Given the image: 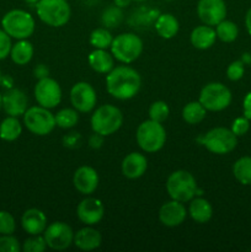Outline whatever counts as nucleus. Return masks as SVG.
Returning <instances> with one entry per match:
<instances>
[{
    "instance_id": "f257e3e1",
    "label": "nucleus",
    "mask_w": 251,
    "mask_h": 252,
    "mask_svg": "<svg viewBox=\"0 0 251 252\" xmlns=\"http://www.w3.org/2000/svg\"><path fill=\"white\" fill-rule=\"evenodd\" d=\"M140 86L142 78L130 66H116L106 76V90L117 100H130L139 93Z\"/></svg>"
},
{
    "instance_id": "f03ea898",
    "label": "nucleus",
    "mask_w": 251,
    "mask_h": 252,
    "mask_svg": "<svg viewBox=\"0 0 251 252\" xmlns=\"http://www.w3.org/2000/svg\"><path fill=\"white\" fill-rule=\"evenodd\" d=\"M2 30L11 38L27 39L33 34L36 22L32 15L25 10L14 9L4 15L1 20Z\"/></svg>"
},
{
    "instance_id": "7ed1b4c3",
    "label": "nucleus",
    "mask_w": 251,
    "mask_h": 252,
    "mask_svg": "<svg viewBox=\"0 0 251 252\" xmlns=\"http://www.w3.org/2000/svg\"><path fill=\"white\" fill-rule=\"evenodd\" d=\"M36 12L42 22L51 27H62L71 16L70 5L66 0H38Z\"/></svg>"
},
{
    "instance_id": "20e7f679",
    "label": "nucleus",
    "mask_w": 251,
    "mask_h": 252,
    "mask_svg": "<svg viewBox=\"0 0 251 252\" xmlns=\"http://www.w3.org/2000/svg\"><path fill=\"white\" fill-rule=\"evenodd\" d=\"M135 138L140 149L145 153H157L165 145L166 130L161 123L149 118L138 126Z\"/></svg>"
},
{
    "instance_id": "39448f33",
    "label": "nucleus",
    "mask_w": 251,
    "mask_h": 252,
    "mask_svg": "<svg viewBox=\"0 0 251 252\" xmlns=\"http://www.w3.org/2000/svg\"><path fill=\"white\" fill-rule=\"evenodd\" d=\"M123 125V115L113 105H102L91 116V128L95 133L107 137L117 132Z\"/></svg>"
},
{
    "instance_id": "423d86ee",
    "label": "nucleus",
    "mask_w": 251,
    "mask_h": 252,
    "mask_svg": "<svg viewBox=\"0 0 251 252\" xmlns=\"http://www.w3.org/2000/svg\"><path fill=\"white\" fill-rule=\"evenodd\" d=\"M197 182L193 175L186 170H177L169 176L166 191L171 199L185 203L189 202L197 194Z\"/></svg>"
},
{
    "instance_id": "0eeeda50",
    "label": "nucleus",
    "mask_w": 251,
    "mask_h": 252,
    "mask_svg": "<svg viewBox=\"0 0 251 252\" xmlns=\"http://www.w3.org/2000/svg\"><path fill=\"white\" fill-rule=\"evenodd\" d=\"M111 53L113 58L125 64L133 63L143 52V41L139 36L130 32L121 33L113 38L111 44Z\"/></svg>"
},
{
    "instance_id": "6e6552de",
    "label": "nucleus",
    "mask_w": 251,
    "mask_h": 252,
    "mask_svg": "<svg viewBox=\"0 0 251 252\" xmlns=\"http://www.w3.org/2000/svg\"><path fill=\"white\" fill-rule=\"evenodd\" d=\"M201 144L213 154L224 155L233 152L238 144V137L233 130L224 127H217L208 130L202 137Z\"/></svg>"
},
{
    "instance_id": "1a4fd4ad",
    "label": "nucleus",
    "mask_w": 251,
    "mask_h": 252,
    "mask_svg": "<svg viewBox=\"0 0 251 252\" xmlns=\"http://www.w3.org/2000/svg\"><path fill=\"white\" fill-rule=\"evenodd\" d=\"M231 91L221 83H209L199 93L198 101L207 111L219 112L231 103Z\"/></svg>"
},
{
    "instance_id": "9d476101",
    "label": "nucleus",
    "mask_w": 251,
    "mask_h": 252,
    "mask_svg": "<svg viewBox=\"0 0 251 252\" xmlns=\"http://www.w3.org/2000/svg\"><path fill=\"white\" fill-rule=\"evenodd\" d=\"M24 123L27 129L36 135H47L56 128V117L49 108L32 106L24 113Z\"/></svg>"
},
{
    "instance_id": "9b49d317",
    "label": "nucleus",
    "mask_w": 251,
    "mask_h": 252,
    "mask_svg": "<svg viewBox=\"0 0 251 252\" xmlns=\"http://www.w3.org/2000/svg\"><path fill=\"white\" fill-rule=\"evenodd\" d=\"M43 238L49 249L63 251L74 243V231L68 224L54 221L47 225L46 230L43 231Z\"/></svg>"
},
{
    "instance_id": "f8f14e48",
    "label": "nucleus",
    "mask_w": 251,
    "mask_h": 252,
    "mask_svg": "<svg viewBox=\"0 0 251 252\" xmlns=\"http://www.w3.org/2000/svg\"><path fill=\"white\" fill-rule=\"evenodd\" d=\"M34 98L39 106L46 108H53L61 103L62 89L58 81L54 79L47 78L39 79L34 86Z\"/></svg>"
},
{
    "instance_id": "ddd939ff",
    "label": "nucleus",
    "mask_w": 251,
    "mask_h": 252,
    "mask_svg": "<svg viewBox=\"0 0 251 252\" xmlns=\"http://www.w3.org/2000/svg\"><path fill=\"white\" fill-rule=\"evenodd\" d=\"M70 102L78 112H91L97 102L95 89L89 83L79 81L70 90Z\"/></svg>"
},
{
    "instance_id": "4468645a",
    "label": "nucleus",
    "mask_w": 251,
    "mask_h": 252,
    "mask_svg": "<svg viewBox=\"0 0 251 252\" xmlns=\"http://www.w3.org/2000/svg\"><path fill=\"white\" fill-rule=\"evenodd\" d=\"M197 15L204 25L217 26L226 16V4L224 0H198Z\"/></svg>"
},
{
    "instance_id": "2eb2a0df",
    "label": "nucleus",
    "mask_w": 251,
    "mask_h": 252,
    "mask_svg": "<svg viewBox=\"0 0 251 252\" xmlns=\"http://www.w3.org/2000/svg\"><path fill=\"white\" fill-rule=\"evenodd\" d=\"M76 214L81 223L93 226L102 220L105 216V207L100 199L88 197L78 204Z\"/></svg>"
},
{
    "instance_id": "dca6fc26",
    "label": "nucleus",
    "mask_w": 251,
    "mask_h": 252,
    "mask_svg": "<svg viewBox=\"0 0 251 252\" xmlns=\"http://www.w3.org/2000/svg\"><path fill=\"white\" fill-rule=\"evenodd\" d=\"M73 184L76 191L80 192L81 194L94 193L98 186V174L94 167L84 165L80 166L73 176Z\"/></svg>"
},
{
    "instance_id": "f3484780",
    "label": "nucleus",
    "mask_w": 251,
    "mask_h": 252,
    "mask_svg": "<svg viewBox=\"0 0 251 252\" xmlns=\"http://www.w3.org/2000/svg\"><path fill=\"white\" fill-rule=\"evenodd\" d=\"M27 105H29V98L26 94L20 89L11 88L2 95V110L6 115L14 117L24 116L27 110Z\"/></svg>"
},
{
    "instance_id": "a211bd4d",
    "label": "nucleus",
    "mask_w": 251,
    "mask_h": 252,
    "mask_svg": "<svg viewBox=\"0 0 251 252\" xmlns=\"http://www.w3.org/2000/svg\"><path fill=\"white\" fill-rule=\"evenodd\" d=\"M187 217V211L182 202L172 201L166 202L161 206L159 211V219L165 226L175 228L181 225Z\"/></svg>"
},
{
    "instance_id": "6ab92c4d",
    "label": "nucleus",
    "mask_w": 251,
    "mask_h": 252,
    "mask_svg": "<svg viewBox=\"0 0 251 252\" xmlns=\"http://www.w3.org/2000/svg\"><path fill=\"white\" fill-rule=\"evenodd\" d=\"M122 174L125 175L127 179L135 180L142 177L145 174L148 169V160L145 155L140 154V153H130L127 157L123 159L122 165Z\"/></svg>"
},
{
    "instance_id": "aec40b11",
    "label": "nucleus",
    "mask_w": 251,
    "mask_h": 252,
    "mask_svg": "<svg viewBox=\"0 0 251 252\" xmlns=\"http://www.w3.org/2000/svg\"><path fill=\"white\" fill-rule=\"evenodd\" d=\"M22 229L29 235H41L47 228V217L41 209H27L21 218Z\"/></svg>"
},
{
    "instance_id": "412c9836",
    "label": "nucleus",
    "mask_w": 251,
    "mask_h": 252,
    "mask_svg": "<svg viewBox=\"0 0 251 252\" xmlns=\"http://www.w3.org/2000/svg\"><path fill=\"white\" fill-rule=\"evenodd\" d=\"M102 243V236L96 229L90 225L80 229L74 234V245L83 251H93L100 248Z\"/></svg>"
},
{
    "instance_id": "4be33fe9",
    "label": "nucleus",
    "mask_w": 251,
    "mask_h": 252,
    "mask_svg": "<svg viewBox=\"0 0 251 252\" xmlns=\"http://www.w3.org/2000/svg\"><path fill=\"white\" fill-rule=\"evenodd\" d=\"M112 53H108L106 49H96L91 52L88 57L89 65L93 70L100 74H108L115 68V61H113Z\"/></svg>"
},
{
    "instance_id": "5701e85b",
    "label": "nucleus",
    "mask_w": 251,
    "mask_h": 252,
    "mask_svg": "<svg viewBox=\"0 0 251 252\" xmlns=\"http://www.w3.org/2000/svg\"><path fill=\"white\" fill-rule=\"evenodd\" d=\"M217 39L216 30L212 29V26L203 25V26H197L192 30L189 41L192 46L197 49H208L214 44Z\"/></svg>"
},
{
    "instance_id": "b1692460",
    "label": "nucleus",
    "mask_w": 251,
    "mask_h": 252,
    "mask_svg": "<svg viewBox=\"0 0 251 252\" xmlns=\"http://www.w3.org/2000/svg\"><path fill=\"white\" fill-rule=\"evenodd\" d=\"M154 27L155 31L157 32V34L161 38L170 39L176 36L177 32H179L180 25L174 15L165 12V14H159V16L157 17L154 22Z\"/></svg>"
},
{
    "instance_id": "393cba45",
    "label": "nucleus",
    "mask_w": 251,
    "mask_h": 252,
    "mask_svg": "<svg viewBox=\"0 0 251 252\" xmlns=\"http://www.w3.org/2000/svg\"><path fill=\"white\" fill-rule=\"evenodd\" d=\"M160 12L157 10L150 7H139L134 10L129 17V25L133 29L147 30L152 25H154L155 20L159 16Z\"/></svg>"
},
{
    "instance_id": "a878e982",
    "label": "nucleus",
    "mask_w": 251,
    "mask_h": 252,
    "mask_svg": "<svg viewBox=\"0 0 251 252\" xmlns=\"http://www.w3.org/2000/svg\"><path fill=\"white\" fill-rule=\"evenodd\" d=\"M188 213L194 221L199 224H204L209 221L213 216L212 204L204 198H192L189 203Z\"/></svg>"
},
{
    "instance_id": "bb28decb",
    "label": "nucleus",
    "mask_w": 251,
    "mask_h": 252,
    "mask_svg": "<svg viewBox=\"0 0 251 252\" xmlns=\"http://www.w3.org/2000/svg\"><path fill=\"white\" fill-rule=\"evenodd\" d=\"M33 52L34 49L31 42H29L27 39H19V42L12 44L10 57L17 65H26L27 63L31 62Z\"/></svg>"
},
{
    "instance_id": "cd10ccee",
    "label": "nucleus",
    "mask_w": 251,
    "mask_h": 252,
    "mask_svg": "<svg viewBox=\"0 0 251 252\" xmlns=\"http://www.w3.org/2000/svg\"><path fill=\"white\" fill-rule=\"evenodd\" d=\"M22 126L17 117L9 116L0 123V138L5 142H14L21 135Z\"/></svg>"
},
{
    "instance_id": "c85d7f7f",
    "label": "nucleus",
    "mask_w": 251,
    "mask_h": 252,
    "mask_svg": "<svg viewBox=\"0 0 251 252\" xmlns=\"http://www.w3.org/2000/svg\"><path fill=\"white\" fill-rule=\"evenodd\" d=\"M207 115V110L202 106L199 101H192L188 102L182 110V118L188 125H197L202 122Z\"/></svg>"
},
{
    "instance_id": "c756f323",
    "label": "nucleus",
    "mask_w": 251,
    "mask_h": 252,
    "mask_svg": "<svg viewBox=\"0 0 251 252\" xmlns=\"http://www.w3.org/2000/svg\"><path fill=\"white\" fill-rule=\"evenodd\" d=\"M234 177L245 186H251V157H243L233 166Z\"/></svg>"
},
{
    "instance_id": "7c9ffc66",
    "label": "nucleus",
    "mask_w": 251,
    "mask_h": 252,
    "mask_svg": "<svg viewBox=\"0 0 251 252\" xmlns=\"http://www.w3.org/2000/svg\"><path fill=\"white\" fill-rule=\"evenodd\" d=\"M125 20V14L122 11V7L117 5H110L106 7L101 15V24L106 29H116L120 26Z\"/></svg>"
},
{
    "instance_id": "2f4dec72",
    "label": "nucleus",
    "mask_w": 251,
    "mask_h": 252,
    "mask_svg": "<svg viewBox=\"0 0 251 252\" xmlns=\"http://www.w3.org/2000/svg\"><path fill=\"white\" fill-rule=\"evenodd\" d=\"M216 33L217 38L220 39L221 42L230 43V42H234L238 38L239 29L236 26V24H234L233 21H229V20L224 19L223 21H220L216 26Z\"/></svg>"
},
{
    "instance_id": "473e14b6",
    "label": "nucleus",
    "mask_w": 251,
    "mask_h": 252,
    "mask_svg": "<svg viewBox=\"0 0 251 252\" xmlns=\"http://www.w3.org/2000/svg\"><path fill=\"white\" fill-rule=\"evenodd\" d=\"M113 37L108 29L98 27L95 29L90 34V44L96 49H107L112 44Z\"/></svg>"
},
{
    "instance_id": "72a5a7b5",
    "label": "nucleus",
    "mask_w": 251,
    "mask_h": 252,
    "mask_svg": "<svg viewBox=\"0 0 251 252\" xmlns=\"http://www.w3.org/2000/svg\"><path fill=\"white\" fill-rule=\"evenodd\" d=\"M56 117V125L63 129L73 128L78 123L79 115L75 108H63L54 115Z\"/></svg>"
},
{
    "instance_id": "f704fd0d",
    "label": "nucleus",
    "mask_w": 251,
    "mask_h": 252,
    "mask_svg": "<svg viewBox=\"0 0 251 252\" xmlns=\"http://www.w3.org/2000/svg\"><path fill=\"white\" fill-rule=\"evenodd\" d=\"M170 115V108L165 101H155L149 107V118L157 122L162 123L167 120Z\"/></svg>"
},
{
    "instance_id": "c9c22d12",
    "label": "nucleus",
    "mask_w": 251,
    "mask_h": 252,
    "mask_svg": "<svg viewBox=\"0 0 251 252\" xmlns=\"http://www.w3.org/2000/svg\"><path fill=\"white\" fill-rule=\"evenodd\" d=\"M46 249V240L42 235H31L22 245V250L25 252H43Z\"/></svg>"
},
{
    "instance_id": "e433bc0d",
    "label": "nucleus",
    "mask_w": 251,
    "mask_h": 252,
    "mask_svg": "<svg viewBox=\"0 0 251 252\" xmlns=\"http://www.w3.org/2000/svg\"><path fill=\"white\" fill-rule=\"evenodd\" d=\"M16 229L15 218L6 211H0V235H11Z\"/></svg>"
},
{
    "instance_id": "4c0bfd02",
    "label": "nucleus",
    "mask_w": 251,
    "mask_h": 252,
    "mask_svg": "<svg viewBox=\"0 0 251 252\" xmlns=\"http://www.w3.org/2000/svg\"><path fill=\"white\" fill-rule=\"evenodd\" d=\"M21 250L19 240L11 235H0V252H19Z\"/></svg>"
},
{
    "instance_id": "58836bf2",
    "label": "nucleus",
    "mask_w": 251,
    "mask_h": 252,
    "mask_svg": "<svg viewBox=\"0 0 251 252\" xmlns=\"http://www.w3.org/2000/svg\"><path fill=\"white\" fill-rule=\"evenodd\" d=\"M245 64L241 61H234L233 63L229 64L228 69H226V76L229 80L231 81H238L240 80L245 73Z\"/></svg>"
},
{
    "instance_id": "ea45409f",
    "label": "nucleus",
    "mask_w": 251,
    "mask_h": 252,
    "mask_svg": "<svg viewBox=\"0 0 251 252\" xmlns=\"http://www.w3.org/2000/svg\"><path fill=\"white\" fill-rule=\"evenodd\" d=\"M11 47V37L4 30L0 29V61H2L7 56H10Z\"/></svg>"
},
{
    "instance_id": "a19ab883",
    "label": "nucleus",
    "mask_w": 251,
    "mask_h": 252,
    "mask_svg": "<svg viewBox=\"0 0 251 252\" xmlns=\"http://www.w3.org/2000/svg\"><path fill=\"white\" fill-rule=\"evenodd\" d=\"M249 128H250V122H249L246 117L236 118L233 122V125H231V130H233V133L236 137H241V135L246 134Z\"/></svg>"
},
{
    "instance_id": "79ce46f5",
    "label": "nucleus",
    "mask_w": 251,
    "mask_h": 252,
    "mask_svg": "<svg viewBox=\"0 0 251 252\" xmlns=\"http://www.w3.org/2000/svg\"><path fill=\"white\" fill-rule=\"evenodd\" d=\"M81 142H83V138H81L80 133L78 132H70L63 137V145L69 149L79 148L81 145Z\"/></svg>"
},
{
    "instance_id": "37998d69",
    "label": "nucleus",
    "mask_w": 251,
    "mask_h": 252,
    "mask_svg": "<svg viewBox=\"0 0 251 252\" xmlns=\"http://www.w3.org/2000/svg\"><path fill=\"white\" fill-rule=\"evenodd\" d=\"M103 144V135L98 134V133L94 132V134L90 135L89 138V147L93 149H100Z\"/></svg>"
},
{
    "instance_id": "c03bdc74",
    "label": "nucleus",
    "mask_w": 251,
    "mask_h": 252,
    "mask_svg": "<svg viewBox=\"0 0 251 252\" xmlns=\"http://www.w3.org/2000/svg\"><path fill=\"white\" fill-rule=\"evenodd\" d=\"M243 108H244V117H246L249 121H250L251 120V91L246 94V96L244 97Z\"/></svg>"
},
{
    "instance_id": "a18cd8bd",
    "label": "nucleus",
    "mask_w": 251,
    "mask_h": 252,
    "mask_svg": "<svg viewBox=\"0 0 251 252\" xmlns=\"http://www.w3.org/2000/svg\"><path fill=\"white\" fill-rule=\"evenodd\" d=\"M33 73H34V76L39 80V79H43V78H47V76H49V69L47 68L44 64H38V65L34 68Z\"/></svg>"
},
{
    "instance_id": "49530a36",
    "label": "nucleus",
    "mask_w": 251,
    "mask_h": 252,
    "mask_svg": "<svg viewBox=\"0 0 251 252\" xmlns=\"http://www.w3.org/2000/svg\"><path fill=\"white\" fill-rule=\"evenodd\" d=\"M245 26H246V30H248L249 34H250V36H251V7L248 10V12H246Z\"/></svg>"
},
{
    "instance_id": "de8ad7c7",
    "label": "nucleus",
    "mask_w": 251,
    "mask_h": 252,
    "mask_svg": "<svg viewBox=\"0 0 251 252\" xmlns=\"http://www.w3.org/2000/svg\"><path fill=\"white\" fill-rule=\"evenodd\" d=\"M132 1H133V0H113L115 5H117V6L122 7V9H123V7L128 6V5H129Z\"/></svg>"
},
{
    "instance_id": "09e8293b",
    "label": "nucleus",
    "mask_w": 251,
    "mask_h": 252,
    "mask_svg": "<svg viewBox=\"0 0 251 252\" xmlns=\"http://www.w3.org/2000/svg\"><path fill=\"white\" fill-rule=\"evenodd\" d=\"M241 62H243L244 64H251V53H244Z\"/></svg>"
},
{
    "instance_id": "8fccbe9b",
    "label": "nucleus",
    "mask_w": 251,
    "mask_h": 252,
    "mask_svg": "<svg viewBox=\"0 0 251 252\" xmlns=\"http://www.w3.org/2000/svg\"><path fill=\"white\" fill-rule=\"evenodd\" d=\"M25 2H27V4H36L37 1H38V0H24Z\"/></svg>"
},
{
    "instance_id": "3c124183",
    "label": "nucleus",
    "mask_w": 251,
    "mask_h": 252,
    "mask_svg": "<svg viewBox=\"0 0 251 252\" xmlns=\"http://www.w3.org/2000/svg\"><path fill=\"white\" fill-rule=\"evenodd\" d=\"M1 108H2V95L0 94V110H1Z\"/></svg>"
},
{
    "instance_id": "603ef678",
    "label": "nucleus",
    "mask_w": 251,
    "mask_h": 252,
    "mask_svg": "<svg viewBox=\"0 0 251 252\" xmlns=\"http://www.w3.org/2000/svg\"><path fill=\"white\" fill-rule=\"evenodd\" d=\"M133 1H139V2H142V1H147V0H133Z\"/></svg>"
},
{
    "instance_id": "864d4df0",
    "label": "nucleus",
    "mask_w": 251,
    "mask_h": 252,
    "mask_svg": "<svg viewBox=\"0 0 251 252\" xmlns=\"http://www.w3.org/2000/svg\"><path fill=\"white\" fill-rule=\"evenodd\" d=\"M1 78H2V75H1V70H0V81H1Z\"/></svg>"
},
{
    "instance_id": "5fc2aeb1",
    "label": "nucleus",
    "mask_w": 251,
    "mask_h": 252,
    "mask_svg": "<svg viewBox=\"0 0 251 252\" xmlns=\"http://www.w3.org/2000/svg\"><path fill=\"white\" fill-rule=\"evenodd\" d=\"M166 1H172V0H166Z\"/></svg>"
}]
</instances>
